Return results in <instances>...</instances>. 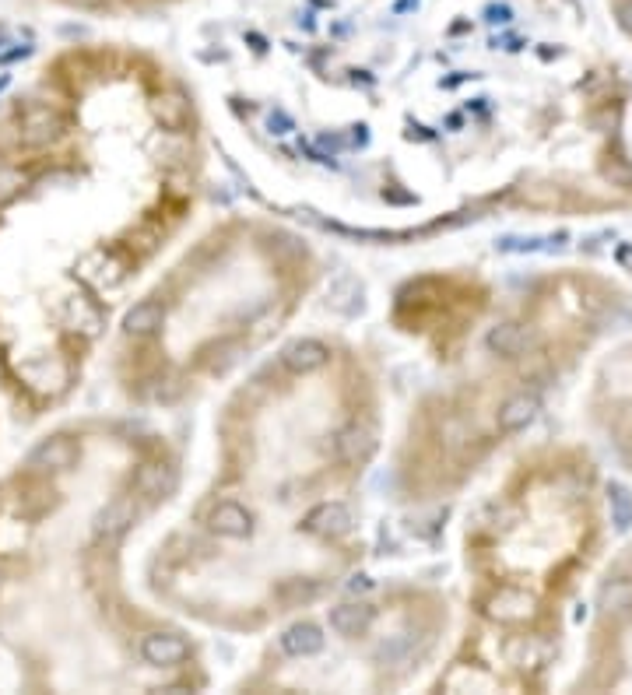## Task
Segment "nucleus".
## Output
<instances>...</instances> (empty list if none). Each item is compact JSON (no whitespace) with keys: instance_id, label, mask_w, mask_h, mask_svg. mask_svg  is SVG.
<instances>
[{"instance_id":"15","label":"nucleus","mask_w":632,"mask_h":695,"mask_svg":"<svg viewBox=\"0 0 632 695\" xmlns=\"http://www.w3.org/2000/svg\"><path fill=\"white\" fill-rule=\"evenodd\" d=\"M601 611L608 618H629L632 615V580H611V583H604V590H601Z\"/></svg>"},{"instance_id":"19","label":"nucleus","mask_w":632,"mask_h":695,"mask_svg":"<svg viewBox=\"0 0 632 695\" xmlns=\"http://www.w3.org/2000/svg\"><path fill=\"white\" fill-rule=\"evenodd\" d=\"M608 506H611V520H615L618 531L632 524V492L625 485H608Z\"/></svg>"},{"instance_id":"12","label":"nucleus","mask_w":632,"mask_h":695,"mask_svg":"<svg viewBox=\"0 0 632 695\" xmlns=\"http://www.w3.org/2000/svg\"><path fill=\"white\" fill-rule=\"evenodd\" d=\"M373 625V608L369 604H338L331 611V629L341 636H359Z\"/></svg>"},{"instance_id":"14","label":"nucleus","mask_w":632,"mask_h":695,"mask_svg":"<svg viewBox=\"0 0 632 695\" xmlns=\"http://www.w3.org/2000/svg\"><path fill=\"white\" fill-rule=\"evenodd\" d=\"M327 302L338 313H355L362 306V281L352 278V274H338L327 288Z\"/></svg>"},{"instance_id":"16","label":"nucleus","mask_w":632,"mask_h":695,"mask_svg":"<svg viewBox=\"0 0 632 695\" xmlns=\"http://www.w3.org/2000/svg\"><path fill=\"white\" fill-rule=\"evenodd\" d=\"M489 348L503 359H517L527 348V334L520 323H499V327L489 330Z\"/></svg>"},{"instance_id":"11","label":"nucleus","mask_w":632,"mask_h":695,"mask_svg":"<svg viewBox=\"0 0 632 695\" xmlns=\"http://www.w3.org/2000/svg\"><path fill=\"white\" fill-rule=\"evenodd\" d=\"M531 608H534V597L524 594V590H499L489 604L492 618H499V622H520V618L531 615Z\"/></svg>"},{"instance_id":"7","label":"nucleus","mask_w":632,"mask_h":695,"mask_svg":"<svg viewBox=\"0 0 632 695\" xmlns=\"http://www.w3.org/2000/svg\"><path fill=\"white\" fill-rule=\"evenodd\" d=\"M134 524V502L130 499H113L99 516H95V534L106 541H116L120 534L130 531Z\"/></svg>"},{"instance_id":"9","label":"nucleus","mask_w":632,"mask_h":695,"mask_svg":"<svg viewBox=\"0 0 632 695\" xmlns=\"http://www.w3.org/2000/svg\"><path fill=\"white\" fill-rule=\"evenodd\" d=\"M538 397L534 394H517L499 408V429L503 432H520L538 418Z\"/></svg>"},{"instance_id":"18","label":"nucleus","mask_w":632,"mask_h":695,"mask_svg":"<svg viewBox=\"0 0 632 695\" xmlns=\"http://www.w3.org/2000/svg\"><path fill=\"white\" fill-rule=\"evenodd\" d=\"M155 116L162 120V127L169 130H180L183 123L190 120V106L183 95H162V99L155 102Z\"/></svg>"},{"instance_id":"21","label":"nucleus","mask_w":632,"mask_h":695,"mask_svg":"<svg viewBox=\"0 0 632 695\" xmlns=\"http://www.w3.org/2000/svg\"><path fill=\"white\" fill-rule=\"evenodd\" d=\"M615 15H618V25H622V29L632 36V0H618Z\"/></svg>"},{"instance_id":"10","label":"nucleus","mask_w":632,"mask_h":695,"mask_svg":"<svg viewBox=\"0 0 632 695\" xmlns=\"http://www.w3.org/2000/svg\"><path fill=\"white\" fill-rule=\"evenodd\" d=\"M281 650L292 653V657H313V653L324 650V632L313 622H299L281 636Z\"/></svg>"},{"instance_id":"22","label":"nucleus","mask_w":632,"mask_h":695,"mask_svg":"<svg viewBox=\"0 0 632 695\" xmlns=\"http://www.w3.org/2000/svg\"><path fill=\"white\" fill-rule=\"evenodd\" d=\"M292 130V120H288L285 113H274L271 116V134H288Z\"/></svg>"},{"instance_id":"13","label":"nucleus","mask_w":632,"mask_h":695,"mask_svg":"<svg viewBox=\"0 0 632 695\" xmlns=\"http://www.w3.org/2000/svg\"><path fill=\"white\" fill-rule=\"evenodd\" d=\"M173 485H176V474L169 464H144L134 478V488L141 495H148V499H158V495L173 492Z\"/></svg>"},{"instance_id":"8","label":"nucleus","mask_w":632,"mask_h":695,"mask_svg":"<svg viewBox=\"0 0 632 695\" xmlns=\"http://www.w3.org/2000/svg\"><path fill=\"white\" fill-rule=\"evenodd\" d=\"M162 320H166L162 302L144 299V302H137L134 309H127V316H123V330H127L130 337H151L158 327H162Z\"/></svg>"},{"instance_id":"20","label":"nucleus","mask_w":632,"mask_h":695,"mask_svg":"<svg viewBox=\"0 0 632 695\" xmlns=\"http://www.w3.org/2000/svg\"><path fill=\"white\" fill-rule=\"evenodd\" d=\"M25 187V176L18 169H8V165H0V204L11 201L18 190Z\"/></svg>"},{"instance_id":"6","label":"nucleus","mask_w":632,"mask_h":695,"mask_svg":"<svg viewBox=\"0 0 632 695\" xmlns=\"http://www.w3.org/2000/svg\"><path fill=\"white\" fill-rule=\"evenodd\" d=\"M281 362L292 373H313V369H320L327 362V348L320 341H313V337H302V341H292L281 352Z\"/></svg>"},{"instance_id":"1","label":"nucleus","mask_w":632,"mask_h":695,"mask_svg":"<svg viewBox=\"0 0 632 695\" xmlns=\"http://www.w3.org/2000/svg\"><path fill=\"white\" fill-rule=\"evenodd\" d=\"M74 460H78V446L71 443L67 436H53V439H43L36 450L29 453V467L39 474H60V471H71Z\"/></svg>"},{"instance_id":"4","label":"nucleus","mask_w":632,"mask_h":695,"mask_svg":"<svg viewBox=\"0 0 632 695\" xmlns=\"http://www.w3.org/2000/svg\"><path fill=\"white\" fill-rule=\"evenodd\" d=\"M208 527L222 538H246L253 527V516L239 502H218L208 513Z\"/></svg>"},{"instance_id":"5","label":"nucleus","mask_w":632,"mask_h":695,"mask_svg":"<svg viewBox=\"0 0 632 695\" xmlns=\"http://www.w3.org/2000/svg\"><path fill=\"white\" fill-rule=\"evenodd\" d=\"M60 116L53 113L50 106H32L29 113L22 116V130H18V137H22L25 144H50L53 137L60 134Z\"/></svg>"},{"instance_id":"23","label":"nucleus","mask_w":632,"mask_h":695,"mask_svg":"<svg viewBox=\"0 0 632 695\" xmlns=\"http://www.w3.org/2000/svg\"><path fill=\"white\" fill-rule=\"evenodd\" d=\"M29 46H22V50H11V53H4V57H0V60H18V57H29Z\"/></svg>"},{"instance_id":"17","label":"nucleus","mask_w":632,"mask_h":695,"mask_svg":"<svg viewBox=\"0 0 632 695\" xmlns=\"http://www.w3.org/2000/svg\"><path fill=\"white\" fill-rule=\"evenodd\" d=\"M338 450L345 460H362L369 457V450H373V432L366 429V425H348L345 432H341L338 439Z\"/></svg>"},{"instance_id":"2","label":"nucleus","mask_w":632,"mask_h":695,"mask_svg":"<svg viewBox=\"0 0 632 695\" xmlns=\"http://www.w3.org/2000/svg\"><path fill=\"white\" fill-rule=\"evenodd\" d=\"M190 653L187 639L176 636V632H148L141 639V657L148 660L151 667H173V664H183Z\"/></svg>"},{"instance_id":"3","label":"nucleus","mask_w":632,"mask_h":695,"mask_svg":"<svg viewBox=\"0 0 632 695\" xmlns=\"http://www.w3.org/2000/svg\"><path fill=\"white\" fill-rule=\"evenodd\" d=\"M306 527L309 534H316V538H345L348 531H352V513H348L341 502H324V506H316L313 513L306 516Z\"/></svg>"}]
</instances>
